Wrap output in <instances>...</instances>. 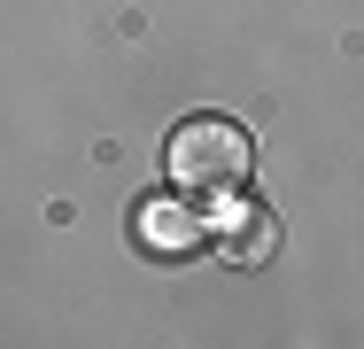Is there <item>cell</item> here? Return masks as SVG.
<instances>
[{"label":"cell","instance_id":"1","mask_svg":"<svg viewBox=\"0 0 364 349\" xmlns=\"http://www.w3.org/2000/svg\"><path fill=\"white\" fill-rule=\"evenodd\" d=\"M163 163H171V187L186 202H232L248 187V171H256V140L232 117H186L163 147Z\"/></svg>","mask_w":364,"mask_h":349},{"label":"cell","instance_id":"2","mask_svg":"<svg viewBox=\"0 0 364 349\" xmlns=\"http://www.w3.org/2000/svg\"><path fill=\"white\" fill-rule=\"evenodd\" d=\"M140 241L155 256H186L194 249V202H147L140 209Z\"/></svg>","mask_w":364,"mask_h":349},{"label":"cell","instance_id":"3","mask_svg":"<svg viewBox=\"0 0 364 349\" xmlns=\"http://www.w3.org/2000/svg\"><path fill=\"white\" fill-rule=\"evenodd\" d=\"M218 241H225V256H232V264H264V256H272V241H279V225H272L264 209H225Z\"/></svg>","mask_w":364,"mask_h":349}]
</instances>
